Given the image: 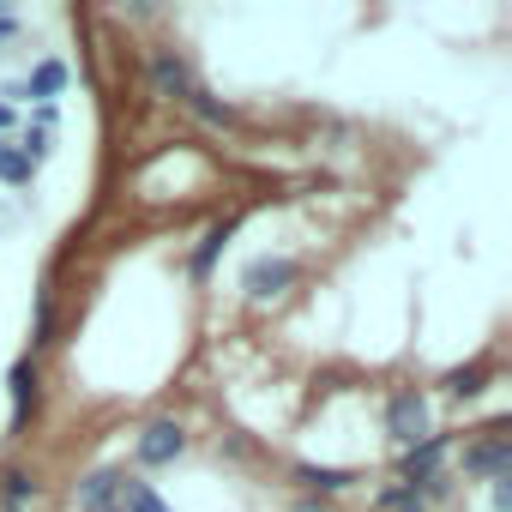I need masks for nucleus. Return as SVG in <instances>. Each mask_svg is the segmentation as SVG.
<instances>
[{"label":"nucleus","mask_w":512,"mask_h":512,"mask_svg":"<svg viewBox=\"0 0 512 512\" xmlns=\"http://www.w3.org/2000/svg\"><path fill=\"white\" fill-rule=\"evenodd\" d=\"M386 422H392V434H398L404 446L428 440V404H422V392H398L392 410H386Z\"/></svg>","instance_id":"obj_1"},{"label":"nucleus","mask_w":512,"mask_h":512,"mask_svg":"<svg viewBox=\"0 0 512 512\" xmlns=\"http://www.w3.org/2000/svg\"><path fill=\"white\" fill-rule=\"evenodd\" d=\"M181 446H187V434L175 422H151L139 440V464H169V458H181Z\"/></svg>","instance_id":"obj_2"},{"label":"nucleus","mask_w":512,"mask_h":512,"mask_svg":"<svg viewBox=\"0 0 512 512\" xmlns=\"http://www.w3.org/2000/svg\"><path fill=\"white\" fill-rule=\"evenodd\" d=\"M151 85H157V97H187L193 91V73H187L181 55H157L151 61Z\"/></svg>","instance_id":"obj_3"},{"label":"nucleus","mask_w":512,"mask_h":512,"mask_svg":"<svg viewBox=\"0 0 512 512\" xmlns=\"http://www.w3.org/2000/svg\"><path fill=\"white\" fill-rule=\"evenodd\" d=\"M464 470H470V476H488V482H494V476L506 470V434H488V440H476V446L464 452Z\"/></svg>","instance_id":"obj_4"},{"label":"nucleus","mask_w":512,"mask_h":512,"mask_svg":"<svg viewBox=\"0 0 512 512\" xmlns=\"http://www.w3.org/2000/svg\"><path fill=\"white\" fill-rule=\"evenodd\" d=\"M440 458H446V440H422V446H410V452H404V482H434Z\"/></svg>","instance_id":"obj_5"},{"label":"nucleus","mask_w":512,"mask_h":512,"mask_svg":"<svg viewBox=\"0 0 512 512\" xmlns=\"http://www.w3.org/2000/svg\"><path fill=\"white\" fill-rule=\"evenodd\" d=\"M115 500H121V476H115V470L85 476V488H79V506H85V512H109Z\"/></svg>","instance_id":"obj_6"},{"label":"nucleus","mask_w":512,"mask_h":512,"mask_svg":"<svg viewBox=\"0 0 512 512\" xmlns=\"http://www.w3.org/2000/svg\"><path fill=\"white\" fill-rule=\"evenodd\" d=\"M61 85H67V67H61V61H37V67H31V79H25V97L55 103V97H61Z\"/></svg>","instance_id":"obj_7"},{"label":"nucleus","mask_w":512,"mask_h":512,"mask_svg":"<svg viewBox=\"0 0 512 512\" xmlns=\"http://www.w3.org/2000/svg\"><path fill=\"white\" fill-rule=\"evenodd\" d=\"M290 284V260H260V266H247V290L253 296H278Z\"/></svg>","instance_id":"obj_8"},{"label":"nucleus","mask_w":512,"mask_h":512,"mask_svg":"<svg viewBox=\"0 0 512 512\" xmlns=\"http://www.w3.org/2000/svg\"><path fill=\"white\" fill-rule=\"evenodd\" d=\"M115 506H121V512H169L151 482H121V500H115Z\"/></svg>","instance_id":"obj_9"},{"label":"nucleus","mask_w":512,"mask_h":512,"mask_svg":"<svg viewBox=\"0 0 512 512\" xmlns=\"http://www.w3.org/2000/svg\"><path fill=\"white\" fill-rule=\"evenodd\" d=\"M181 103H187V109H193L199 121H211V127H223V121H229V109H223V103H211V91H199V85H193V91H187Z\"/></svg>","instance_id":"obj_10"},{"label":"nucleus","mask_w":512,"mask_h":512,"mask_svg":"<svg viewBox=\"0 0 512 512\" xmlns=\"http://www.w3.org/2000/svg\"><path fill=\"white\" fill-rule=\"evenodd\" d=\"M31 175H37V163H31V157H19L13 145H7V151H0V181H13V187H25Z\"/></svg>","instance_id":"obj_11"},{"label":"nucleus","mask_w":512,"mask_h":512,"mask_svg":"<svg viewBox=\"0 0 512 512\" xmlns=\"http://www.w3.org/2000/svg\"><path fill=\"white\" fill-rule=\"evenodd\" d=\"M302 482H308V488H320V494H332V488H350V470H314V464H308V470H302Z\"/></svg>","instance_id":"obj_12"},{"label":"nucleus","mask_w":512,"mask_h":512,"mask_svg":"<svg viewBox=\"0 0 512 512\" xmlns=\"http://www.w3.org/2000/svg\"><path fill=\"white\" fill-rule=\"evenodd\" d=\"M25 500H37V482H31L25 470H13V476H7V506L25 512Z\"/></svg>","instance_id":"obj_13"},{"label":"nucleus","mask_w":512,"mask_h":512,"mask_svg":"<svg viewBox=\"0 0 512 512\" xmlns=\"http://www.w3.org/2000/svg\"><path fill=\"white\" fill-rule=\"evenodd\" d=\"M13 398H19V404H25V398H37V374H25V368H19V374H13Z\"/></svg>","instance_id":"obj_14"},{"label":"nucleus","mask_w":512,"mask_h":512,"mask_svg":"<svg viewBox=\"0 0 512 512\" xmlns=\"http://www.w3.org/2000/svg\"><path fill=\"white\" fill-rule=\"evenodd\" d=\"M386 506H392V512H416V506H422V494H404V488H392V494H386Z\"/></svg>","instance_id":"obj_15"},{"label":"nucleus","mask_w":512,"mask_h":512,"mask_svg":"<svg viewBox=\"0 0 512 512\" xmlns=\"http://www.w3.org/2000/svg\"><path fill=\"white\" fill-rule=\"evenodd\" d=\"M13 37H19V19H13V13H0V43H13Z\"/></svg>","instance_id":"obj_16"},{"label":"nucleus","mask_w":512,"mask_h":512,"mask_svg":"<svg viewBox=\"0 0 512 512\" xmlns=\"http://www.w3.org/2000/svg\"><path fill=\"white\" fill-rule=\"evenodd\" d=\"M0 127H13V109H7V103H0Z\"/></svg>","instance_id":"obj_17"},{"label":"nucleus","mask_w":512,"mask_h":512,"mask_svg":"<svg viewBox=\"0 0 512 512\" xmlns=\"http://www.w3.org/2000/svg\"><path fill=\"white\" fill-rule=\"evenodd\" d=\"M109 512H121V506H109Z\"/></svg>","instance_id":"obj_18"},{"label":"nucleus","mask_w":512,"mask_h":512,"mask_svg":"<svg viewBox=\"0 0 512 512\" xmlns=\"http://www.w3.org/2000/svg\"><path fill=\"white\" fill-rule=\"evenodd\" d=\"M0 151H7V145H0Z\"/></svg>","instance_id":"obj_19"}]
</instances>
